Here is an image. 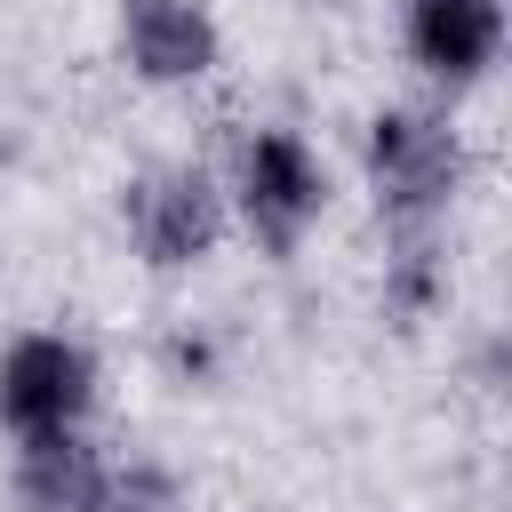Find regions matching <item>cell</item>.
Returning <instances> with one entry per match:
<instances>
[{"mask_svg":"<svg viewBox=\"0 0 512 512\" xmlns=\"http://www.w3.org/2000/svg\"><path fill=\"white\" fill-rule=\"evenodd\" d=\"M368 192H376V216L400 240H424L448 216V200L464 192V136L440 112L384 104L368 120Z\"/></svg>","mask_w":512,"mask_h":512,"instance_id":"cell-1","label":"cell"},{"mask_svg":"<svg viewBox=\"0 0 512 512\" xmlns=\"http://www.w3.org/2000/svg\"><path fill=\"white\" fill-rule=\"evenodd\" d=\"M120 48L136 64V80L152 88H184L216 64L224 32L208 16V0H120Z\"/></svg>","mask_w":512,"mask_h":512,"instance_id":"cell-5","label":"cell"},{"mask_svg":"<svg viewBox=\"0 0 512 512\" xmlns=\"http://www.w3.org/2000/svg\"><path fill=\"white\" fill-rule=\"evenodd\" d=\"M112 464L88 432H32L16 440V512H104Z\"/></svg>","mask_w":512,"mask_h":512,"instance_id":"cell-7","label":"cell"},{"mask_svg":"<svg viewBox=\"0 0 512 512\" xmlns=\"http://www.w3.org/2000/svg\"><path fill=\"white\" fill-rule=\"evenodd\" d=\"M104 512H184V488H176V472L168 464H120L112 480H104Z\"/></svg>","mask_w":512,"mask_h":512,"instance_id":"cell-8","label":"cell"},{"mask_svg":"<svg viewBox=\"0 0 512 512\" xmlns=\"http://www.w3.org/2000/svg\"><path fill=\"white\" fill-rule=\"evenodd\" d=\"M120 224H128V248L152 272H192L224 240V192H216L208 168L160 160V168H144V176L120 184Z\"/></svg>","mask_w":512,"mask_h":512,"instance_id":"cell-2","label":"cell"},{"mask_svg":"<svg viewBox=\"0 0 512 512\" xmlns=\"http://www.w3.org/2000/svg\"><path fill=\"white\" fill-rule=\"evenodd\" d=\"M504 48V0H408V56L448 80L472 88Z\"/></svg>","mask_w":512,"mask_h":512,"instance_id":"cell-6","label":"cell"},{"mask_svg":"<svg viewBox=\"0 0 512 512\" xmlns=\"http://www.w3.org/2000/svg\"><path fill=\"white\" fill-rule=\"evenodd\" d=\"M96 408V352L80 336L32 328L0 352V424L16 440L32 432H80Z\"/></svg>","mask_w":512,"mask_h":512,"instance_id":"cell-3","label":"cell"},{"mask_svg":"<svg viewBox=\"0 0 512 512\" xmlns=\"http://www.w3.org/2000/svg\"><path fill=\"white\" fill-rule=\"evenodd\" d=\"M320 208H328V176H320L312 144L288 128H256L240 144V224L256 232V248L296 256L304 232L320 224Z\"/></svg>","mask_w":512,"mask_h":512,"instance_id":"cell-4","label":"cell"}]
</instances>
